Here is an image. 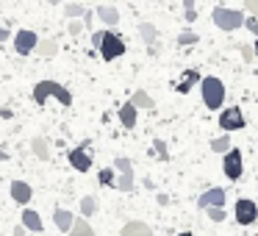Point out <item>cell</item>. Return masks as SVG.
<instances>
[{"instance_id":"obj_1","label":"cell","mask_w":258,"mask_h":236,"mask_svg":"<svg viewBox=\"0 0 258 236\" xmlns=\"http://www.w3.org/2000/svg\"><path fill=\"white\" fill-rule=\"evenodd\" d=\"M200 92H203V103H206L211 111L222 108V103H225V84L219 78L206 75V78L200 81Z\"/></svg>"},{"instance_id":"obj_2","label":"cell","mask_w":258,"mask_h":236,"mask_svg":"<svg viewBox=\"0 0 258 236\" xmlns=\"http://www.w3.org/2000/svg\"><path fill=\"white\" fill-rule=\"evenodd\" d=\"M211 20L214 25H217L219 31H239L241 25H244V14L239 12V9H228V6H214L211 12Z\"/></svg>"},{"instance_id":"obj_3","label":"cell","mask_w":258,"mask_h":236,"mask_svg":"<svg viewBox=\"0 0 258 236\" xmlns=\"http://www.w3.org/2000/svg\"><path fill=\"white\" fill-rule=\"evenodd\" d=\"M47 97H56L58 103H64V106H73V95H70V89H64L61 84H56V81H39L34 89V100L36 103H45Z\"/></svg>"},{"instance_id":"obj_4","label":"cell","mask_w":258,"mask_h":236,"mask_svg":"<svg viewBox=\"0 0 258 236\" xmlns=\"http://www.w3.org/2000/svg\"><path fill=\"white\" fill-rule=\"evenodd\" d=\"M100 50V56L106 58V62H114V58H119L125 50H128V45L122 42V36L111 34V31H106V39H103V45L97 47Z\"/></svg>"},{"instance_id":"obj_5","label":"cell","mask_w":258,"mask_h":236,"mask_svg":"<svg viewBox=\"0 0 258 236\" xmlns=\"http://www.w3.org/2000/svg\"><path fill=\"white\" fill-rule=\"evenodd\" d=\"M233 217L239 225H252L258 219V203L250 200V197H239L236 208H233Z\"/></svg>"},{"instance_id":"obj_6","label":"cell","mask_w":258,"mask_h":236,"mask_svg":"<svg viewBox=\"0 0 258 236\" xmlns=\"http://www.w3.org/2000/svg\"><path fill=\"white\" fill-rule=\"evenodd\" d=\"M114 167L119 169L117 189L119 192H134V164H131V158H125V156L114 158Z\"/></svg>"},{"instance_id":"obj_7","label":"cell","mask_w":258,"mask_h":236,"mask_svg":"<svg viewBox=\"0 0 258 236\" xmlns=\"http://www.w3.org/2000/svg\"><path fill=\"white\" fill-rule=\"evenodd\" d=\"M244 125H247V120H244V114H241L239 106H230L219 114V128L222 131H241Z\"/></svg>"},{"instance_id":"obj_8","label":"cell","mask_w":258,"mask_h":236,"mask_svg":"<svg viewBox=\"0 0 258 236\" xmlns=\"http://www.w3.org/2000/svg\"><path fill=\"white\" fill-rule=\"evenodd\" d=\"M225 175H228L230 181H239L241 172H244V164H241V153L236 150V147H230L228 153H225V164H222Z\"/></svg>"},{"instance_id":"obj_9","label":"cell","mask_w":258,"mask_h":236,"mask_svg":"<svg viewBox=\"0 0 258 236\" xmlns=\"http://www.w3.org/2000/svg\"><path fill=\"white\" fill-rule=\"evenodd\" d=\"M225 206V189L222 186H214V189H208V192H203L200 195V200H197V208H222Z\"/></svg>"},{"instance_id":"obj_10","label":"cell","mask_w":258,"mask_h":236,"mask_svg":"<svg viewBox=\"0 0 258 236\" xmlns=\"http://www.w3.org/2000/svg\"><path fill=\"white\" fill-rule=\"evenodd\" d=\"M36 45H39V36H36L34 31H20V34L14 36V50H17L20 56H28V53H34Z\"/></svg>"},{"instance_id":"obj_11","label":"cell","mask_w":258,"mask_h":236,"mask_svg":"<svg viewBox=\"0 0 258 236\" xmlns=\"http://www.w3.org/2000/svg\"><path fill=\"white\" fill-rule=\"evenodd\" d=\"M31 197H34V189H31L25 181H14V184H12V200L20 203V206H25Z\"/></svg>"},{"instance_id":"obj_12","label":"cell","mask_w":258,"mask_h":236,"mask_svg":"<svg viewBox=\"0 0 258 236\" xmlns=\"http://www.w3.org/2000/svg\"><path fill=\"white\" fill-rule=\"evenodd\" d=\"M70 164H73V169H78V172H86V169L92 167V156H86V150H81V147H75V150H70Z\"/></svg>"},{"instance_id":"obj_13","label":"cell","mask_w":258,"mask_h":236,"mask_svg":"<svg viewBox=\"0 0 258 236\" xmlns=\"http://www.w3.org/2000/svg\"><path fill=\"white\" fill-rule=\"evenodd\" d=\"M53 222H56L58 230L70 233L73 225H75V217H73V211H67V208H56V211H53Z\"/></svg>"},{"instance_id":"obj_14","label":"cell","mask_w":258,"mask_h":236,"mask_svg":"<svg viewBox=\"0 0 258 236\" xmlns=\"http://www.w3.org/2000/svg\"><path fill=\"white\" fill-rule=\"evenodd\" d=\"M200 73H197V70H186L183 75H180V81H178V86H175V89L180 92V95H186V92H191V86L195 84H200Z\"/></svg>"},{"instance_id":"obj_15","label":"cell","mask_w":258,"mask_h":236,"mask_svg":"<svg viewBox=\"0 0 258 236\" xmlns=\"http://www.w3.org/2000/svg\"><path fill=\"white\" fill-rule=\"evenodd\" d=\"M20 222H23V228H28V230H36V233H39V230L45 228V222H42V217L34 211V208H25V211H23V217H20Z\"/></svg>"},{"instance_id":"obj_16","label":"cell","mask_w":258,"mask_h":236,"mask_svg":"<svg viewBox=\"0 0 258 236\" xmlns=\"http://www.w3.org/2000/svg\"><path fill=\"white\" fill-rule=\"evenodd\" d=\"M122 236H153V228H150L147 222H139V219H134V222H125Z\"/></svg>"},{"instance_id":"obj_17","label":"cell","mask_w":258,"mask_h":236,"mask_svg":"<svg viewBox=\"0 0 258 236\" xmlns=\"http://www.w3.org/2000/svg\"><path fill=\"white\" fill-rule=\"evenodd\" d=\"M31 150L36 153V158H50L53 147H50V142H47L45 136H34V142H31Z\"/></svg>"},{"instance_id":"obj_18","label":"cell","mask_w":258,"mask_h":236,"mask_svg":"<svg viewBox=\"0 0 258 236\" xmlns=\"http://www.w3.org/2000/svg\"><path fill=\"white\" fill-rule=\"evenodd\" d=\"M131 103H134L136 111H139V108H156V100H153V97L147 95L145 89H136L134 97H131Z\"/></svg>"},{"instance_id":"obj_19","label":"cell","mask_w":258,"mask_h":236,"mask_svg":"<svg viewBox=\"0 0 258 236\" xmlns=\"http://www.w3.org/2000/svg\"><path fill=\"white\" fill-rule=\"evenodd\" d=\"M95 14H97V17H100L106 25H117V23H119V12H117L114 6H97Z\"/></svg>"},{"instance_id":"obj_20","label":"cell","mask_w":258,"mask_h":236,"mask_svg":"<svg viewBox=\"0 0 258 236\" xmlns=\"http://www.w3.org/2000/svg\"><path fill=\"white\" fill-rule=\"evenodd\" d=\"M34 53H39L42 58H53V56H58V42L56 39H42Z\"/></svg>"},{"instance_id":"obj_21","label":"cell","mask_w":258,"mask_h":236,"mask_svg":"<svg viewBox=\"0 0 258 236\" xmlns=\"http://www.w3.org/2000/svg\"><path fill=\"white\" fill-rule=\"evenodd\" d=\"M119 123H122L125 128H136V108H134V103H131V100L119 108Z\"/></svg>"},{"instance_id":"obj_22","label":"cell","mask_w":258,"mask_h":236,"mask_svg":"<svg viewBox=\"0 0 258 236\" xmlns=\"http://www.w3.org/2000/svg\"><path fill=\"white\" fill-rule=\"evenodd\" d=\"M67 236H95V230H92V225L86 222V219H75L73 230H70Z\"/></svg>"},{"instance_id":"obj_23","label":"cell","mask_w":258,"mask_h":236,"mask_svg":"<svg viewBox=\"0 0 258 236\" xmlns=\"http://www.w3.org/2000/svg\"><path fill=\"white\" fill-rule=\"evenodd\" d=\"M139 34H142V39L147 42V45H153V42H156V25L153 23H139Z\"/></svg>"},{"instance_id":"obj_24","label":"cell","mask_w":258,"mask_h":236,"mask_svg":"<svg viewBox=\"0 0 258 236\" xmlns=\"http://www.w3.org/2000/svg\"><path fill=\"white\" fill-rule=\"evenodd\" d=\"M81 211H84V219H86V217H92V214L97 211V200H95L92 195L81 197Z\"/></svg>"},{"instance_id":"obj_25","label":"cell","mask_w":258,"mask_h":236,"mask_svg":"<svg viewBox=\"0 0 258 236\" xmlns=\"http://www.w3.org/2000/svg\"><path fill=\"white\" fill-rule=\"evenodd\" d=\"M211 150L214 153H228L230 150V136L225 134V136H217V139L211 142Z\"/></svg>"},{"instance_id":"obj_26","label":"cell","mask_w":258,"mask_h":236,"mask_svg":"<svg viewBox=\"0 0 258 236\" xmlns=\"http://www.w3.org/2000/svg\"><path fill=\"white\" fill-rule=\"evenodd\" d=\"M197 42H200V36H197L195 31H180V36H178V45L189 47V45H197Z\"/></svg>"},{"instance_id":"obj_27","label":"cell","mask_w":258,"mask_h":236,"mask_svg":"<svg viewBox=\"0 0 258 236\" xmlns=\"http://www.w3.org/2000/svg\"><path fill=\"white\" fill-rule=\"evenodd\" d=\"M64 12H67V17H84V14L89 12V9H84L81 3H70V6L64 9Z\"/></svg>"},{"instance_id":"obj_28","label":"cell","mask_w":258,"mask_h":236,"mask_svg":"<svg viewBox=\"0 0 258 236\" xmlns=\"http://www.w3.org/2000/svg\"><path fill=\"white\" fill-rule=\"evenodd\" d=\"M153 147H156V153H158L161 161H167V158H169V150H167V142H164V139H156V142H153Z\"/></svg>"},{"instance_id":"obj_29","label":"cell","mask_w":258,"mask_h":236,"mask_svg":"<svg viewBox=\"0 0 258 236\" xmlns=\"http://www.w3.org/2000/svg\"><path fill=\"white\" fill-rule=\"evenodd\" d=\"M206 211H208V217H211V222H225V217H228L225 208H206Z\"/></svg>"},{"instance_id":"obj_30","label":"cell","mask_w":258,"mask_h":236,"mask_svg":"<svg viewBox=\"0 0 258 236\" xmlns=\"http://www.w3.org/2000/svg\"><path fill=\"white\" fill-rule=\"evenodd\" d=\"M100 184H103V186H111V184H114V169H111V167L100 169Z\"/></svg>"},{"instance_id":"obj_31","label":"cell","mask_w":258,"mask_h":236,"mask_svg":"<svg viewBox=\"0 0 258 236\" xmlns=\"http://www.w3.org/2000/svg\"><path fill=\"white\" fill-rule=\"evenodd\" d=\"M183 9H186V23H195V17H197L195 3H191V0H183Z\"/></svg>"},{"instance_id":"obj_32","label":"cell","mask_w":258,"mask_h":236,"mask_svg":"<svg viewBox=\"0 0 258 236\" xmlns=\"http://www.w3.org/2000/svg\"><path fill=\"white\" fill-rule=\"evenodd\" d=\"M244 28L252 31V34L258 36V20H255V17H247V20H244Z\"/></svg>"},{"instance_id":"obj_33","label":"cell","mask_w":258,"mask_h":236,"mask_svg":"<svg viewBox=\"0 0 258 236\" xmlns=\"http://www.w3.org/2000/svg\"><path fill=\"white\" fill-rule=\"evenodd\" d=\"M103 39H106V31H95V34H92V45L95 47H100Z\"/></svg>"},{"instance_id":"obj_34","label":"cell","mask_w":258,"mask_h":236,"mask_svg":"<svg viewBox=\"0 0 258 236\" xmlns=\"http://www.w3.org/2000/svg\"><path fill=\"white\" fill-rule=\"evenodd\" d=\"M244 6H247V12H250V14H252V17H255V20H258V0H247Z\"/></svg>"},{"instance_id":"obj_35","label":"cell","mask_w":258,"mask_h":236,"mask_svg":"<svg viewBox=\"0 0 258 236\" xmlns=\"http://www.w3.org/2000/svg\"><path fill=\"white\" fill-rule=\"evenodd\" d=\"M81 31H84V23H70V34L73 36H78Z\"/></svg>"},{"instance_id":"obj_36","label":"cell","mask_w":258,"mask_h":236,"mask_svg":"<svg viewBox=\"0 0 258 236\" xmlns=\"http://www.w3.org/2000/svg\"><path fill=\"white\" fill-rule=\"evenodd\" d=\"M241 56H244V62H250V58H252V50H250V47H241Z\"/></svg>"},{"instance_id":"obj_37","label":"cell","mask_w":258,"mask_h":236,"mask_svg":"<svg viewBox=\"0 0 258 236\" xmlns=\"http://www.w3.org/2000/svg\"><path fill=\"white\" fill-rule=\"evenodd\" d=\"M9 39V31H6V25H0V42H6Z\"/></svg>"},{"instance_id":"obj_38","label":"cell","mask_w":258,"mask_h":236,"mask_svg":"<svg viewBox=\"0 0 258 236\" xmlns=\"http://www.w3.org/2000/svg\"><path fill=\"white\" fill-rule=\"evenodd\" d=\"M158 203H161V206H169V195H158Z\"/></svg>"},{"instance_id":"obj_39","label":"cell","mask_w":258,"mask_h":236,"mask_svg":"<svg viewBox=\"0 0 258 236\" xmlns=\"http://www.w3.org/2000/svg\"><path fill=\"white\" fill-rule=\"evenodd\" d=\"M25 233V228H23V225H17V228H14V236H23Z\"/></svg>"},{"instance_id":"obj_40","label":"cell","mask_w":258,"mask_h":236,"mask_svg":"<svg viewBox=\"0 0 258 236\" xmlns=\"http://www.w3.org/2000/svg\"><path fill=\"white\" fill-rule=\"evenodd\" d=\"M6 158H9V156H6V150H0V161H6Z\"/></svg>"},{"instance_id":"obj_41","label":"cell","mask_w":258,"mask_h":236,"mask_svg":"<svg viewBox=\"0 0 258 236\" xmlns=\"http://www.w3.org/2000/svg\"><path fill=\"white\" fill-rule=\"evenodd\" d=\"M252 53H255V56H258V42H255V47H252Z\"/></svg>"},{"instance_id":"obj_42","label":"cell","mask_w":258,"mask_h":236,"mask_svg":"<svg viewBox=\"0 0 258 236\" xmlns=\"http://www.w3.org/2000/svg\"><path fill=\"white\" fill-rule=\"evenodd\" d=\"M178 236H191V233H186V230H183V233H178Z\"/></svg>"}]
</instances>
